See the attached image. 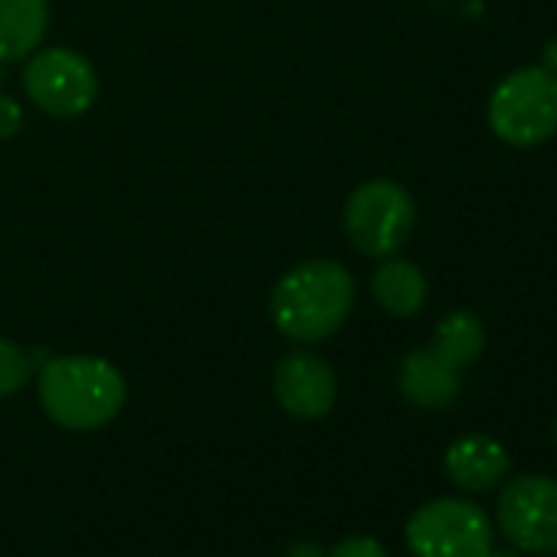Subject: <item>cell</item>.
<instances>
[{
  "label": "cell",
  "instance_id": "obj_4",
  "mask_svg": "<svg viewBox=\"0 0 557 557\" xmlns=\"http://www.w3.org/2000/svg\"><path fill=\"white\" fill-rule=\"evenodd\" d=\"M417 207L397 181H368L345 203V233L364 256L387 259L400 252L413 233Z\"/></svg>",
  "mask_w": 557,
  "mask_h": 557
},
{
  "label": "cell",
  "instance_id": "obj_3",
  "mask_svg": "<svg viewBox=\"0 0 557 557\" xmlns=\"http://www.w3.org/2000/svg\"><path fill=\"white\" fill-rule=\"evenodd\" d=\"M488 125L511 148H534L557 132V73L524 66L505 76L488 99Z\"/></svg>",
  "mask_w": 557,
  "mask_h": 557
},
{
  "label": "cell",
  "instance_id": "obj_11",
  "mask_svg": "<svg viewBox=\"0 0 557 557\" xmlns=\"http://www.w3.org/2000/svg\"><path fill=\"white\" fill-rule=\"evenodd\" d=\"M47 24V0H0V63H17L37 53Z\"/></svg>",
  "mask_w": 557,
  "mask_h": 557
},
{
  "label": "cell",
  "instance_id": "obj_19",
  "mask_svg": "<svg viewBox=\"0 0 557 557\" xmlns=\"http://www.w3.org/2000/svg\"><path fill=\"white\" fill-rule=\"evenodd\" d=\"M554 440H557V420H554Z\"/></svg>",
  "mask_w": 557,
  "mask_h": 557
},
{
  "label": "cell",
  "instance_id": "obj_12",
  "mask_svg": "<svg viewBox=\"0 0 557 557\" xmlns=\"http://www.w3.org/2000/svg\"><path fill=\"white\" fill-rule=\"evenodd\" d=\"M371 293L384 312L397 319H413L426 306V278L417 262L387 256V262L377 265L371 278Z\"/></svg>",
  "mask_w": 557,
  "mask_h": 557
},
{
  "label": "cell",
  "instance_id": "obj_5",
  "mask_svg": "<svg viewBox=\"0 0 557 557\" xmlns=\"http://www.w3.org/2000/svg\"><path fill=\"white\" fill-rule=\"evenodd\" d=\"M413 557H492L488 515L466 498H433L407 521Z\"/></svg>",
  "mask_w": 557,
  "mask_h": 557
},
{
  "label": "cell",
  "instance_id": "obj_8",
  "mask_svg": "<svg viewBox=\"0 0 557 557\" xmlns=\"http://www.w3.org/2000/svg\"><path fill=\"white\" fill-rule=\"evenodd\" d=\"M275 400L289 417L322 420L332 413L338 397V377L332 364L312 351H289L278 358L272 374Z\"/></svg>",
  "mask_w": 557,
  "mask_h": 557
},
{
  "label": "cell",
  "instance_id": "obj_16",
  "mask_svg": "<svg viewBox=\"0 0 557 557\" xmlns=\"http://www.w3.org/2000/svg\"><path fill=\"white\" fill-rule=\"evenodd\" d=\"M24 128V109L17 99L11 96H0V141L14 138Z\"/></svg>",
  "mask_w": 557,
  "mask_h": 557
},
{
  "label": "cell",
  "instance_id": "obj_18",
  "mask_svg": "<svg viewBox=\"0 0 557 557\" xmlns=\"http://www.w3.org/2000/svg\"><path fill=\"white\" fill-rule=\"evenodd\" d=\"M541 66L550 70V73H557V40L544 47V63H541Z\"/></svg>",
  "mask_w": 557,
  "mask_h": 557
},
{
  "label": "cell",
  "instance_id": "obj_15",
  "mask_svg": "<svg viewBox=\"0 0 557 557\" xmlns=\"http://www.w3.org/2000/svg\"><path fill=\"white\" fill-rule=\"evenodd\" d=\"M329 557H387V550H384V544H381L377 537H371V534H355V537L338 541V544L329 550Z\"/></svg>",
  "mask_w": 557,
  "mask_h": 557
},
{
  "label": "cell",
  "instance_id": "obj_2",
  "mask_svg": "<svg viewBox=\"0 0 557 557\" xmlns=\"http://www.w3.org/2000/svg\"><path fill=\"white\" fill-rule=\"evenodd\" d=\"M40 404L63 430H99L125 407V377L115 364L92 355L53 358L40 371Z\"/></svg>",
  "mask_w": 557,
  "mask_h": 557
},
{
  "label": "cell",
  "instance_id": "obj_10",
  "mask_svg": "<svg viewBox=\"0 0 557 557\" xmlns=\"http://www.w3.org/2000/svg\"><path fill=\"white\" fill-rule=\"evenodd\" d=\"M508 466H511L508 449L485 433L459 436L443 456V469H446L449 482L466 488V492L495 488L508 475Z\"/></svg>",
  "mask_w": 557,
  "mask_h": 557
},
{
  "label": "cell",
  "instance_id": "obj_17",
  "mask_svg": "<svg viewBox=\"0 0 557 557\" xmlns=\"http://www.w3.org/2000/svg\"><path fill=\"white\" fill-rule=\"evenodd\" d=\"M289 557H322V550H319L315 544L302 541V544H296V547L289 550Z\"/></svg>",
  "mask_w": 557,
  "mask_h": 557
},
{
  "label": "cell",
  "instance_id": "obj_6",
  "mask_svg": "<svg viewBox=\"0 0 557 557\" xmlns=\"http://www.w3.org/2000/svg\"><path fill=\"white\" fill-rule=\"evenodd\" d=\"M24 89L40 112L57 119H79L92 109L99 96V76L83 53L53 47L30 53Z\"/></svg>",
  "mask_w": 557,
  "mask_h": 557
},
{
  "label": "cell",
  "instance_id": "obj_7",
  "mask_svg": "<svg viewBox=\"0 0 557 557\" xmlns=\"http://www.w3.org/2000/svg\"><path fill=\"white\" fill-rule=\"evenodd\" d=\"M502 534L524 554H557V479L515 475L498 495Z\"/></svg>",
  "mask_w": 557,
  "mask_h": 557
},
{
  "label": "cell",
  "instance_id": "obj_1",
  "mask_svg": "<svg viewBox=\"0 0 557 557\" xmlns=\"http://www.w3.org/2000/svg\"><path fill=\"white\" fill-rule=\"evenodd\" d=\"M355 309V278L335 259L293 265L269 293V319L278 335L302 345L332 338Z\"/></svg>",
  "mask_w": 557,
  "mask_h": 557
},
{
  "label": "cell",
  "instance_id": "obj_13",
  "mask_svg": "<svg viewBox=\"0 0 557 557\" xmlns=\"http://www.w3.org/2000/svg\"><path fill=\"white\" fill-rule=\"evenodd\" d=\"M433 345H440L446 355H453L459 368H469L485 348V329L472 312H449L436 325Z\"/></svg>",
  "mask_w": 557,
  "mask_h": 557
},
{
  "label": "cell",
  "instance_id": "obj_14",
  "mask_svg": "<svg viewBox=\"0 0 557 557\" xmlns=\"http://www.w3.org/2000/svg\"><path fill=\"white\" fill-rule=\"evenodd\" d=\"M34 358L11 338H0V397H14L30 384Z\"/></svg>",
  "mask_w": 557,
  "mask_h": 557
},
{
  "label": "cell",
  "instance_id": "obj_9",
  "mask_svg": "<svg viewBox=\"0 0 557 557\" xmlns=\"http://www.w3.org/2000/svg\"><path fill=\"white\" fill-rule=\"evenodd\" d=\"M459 371L456 358L430 342V348H417L400 361L397 387L407 404L420 410H443L459 397Z\"/></svg>",
  "mask_w": 557,
  "mask_h": 557
}]
</instances>
